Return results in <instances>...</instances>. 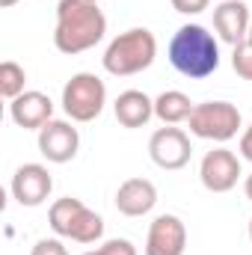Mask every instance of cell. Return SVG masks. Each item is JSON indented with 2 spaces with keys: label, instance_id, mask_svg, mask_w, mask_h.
Returning <instances> with one entry per match:
<instances>
[{
  "label": "cell",
  "instance_id": "obj_6",
  "mask_svg": "<svg viewBox=\"0 0 252 255\" xmlns=\"http://www.w3.org/2000/svg\"><path fill=\"white\" fill-rule=\"evenodd\" d=\"M244 125L241 110L229 101H202L193 107L187 119V128L193 136L199 139H211V142H229L238 136V130Z\"/></svg>",
  "mask_w": 252,
  "mask_h": 255
},
{
  "label": "cell",
  "instance_id": "obj_28",
  "mask_svg": "<svg viewBox=\"0 0 252 255\" xmlns=\"http://www.w3.org/2000/svg\"><path fill=\"white\" fill-rule=\"evenodd\" d=\"M95 3H98V0H95Z\"/></svg>",
  "mask_w": 252,
  "mask_h": 255
},
{
  "label": "cell",
  "instance_id": "obj_3",
  "mask_svg": "<svg viewBox=\"0 0 252 255\" xmlns=\"http://www.w3.org/2000/svg\"><path fill=\"white\" fill-rule=\"evenodd\" d=\"M154 57H157L154 33L145 30V27H130L107 45L101 63H104V71L113 74V77H130V74L145 71L154 63Z\"/></svg>",
  "mask_w": 252,
  "mask_h": 255
},
{
  "label": "cell",
  "instance_id": "obj_19",
  "mask_svg": "<svg viewBox=\"0 0 252 255\" xmlns=\"http://www.w3.org/2000/svg\"><path fill=\"white\" fill-rule=\"evenodd\" d=\"M98 255H136V247L127 238H110L98 247Z\"/></svg>",
  "mask_w": 252,
  "mask_h": 255
},
{
  "label": "cell",
  "instance_id": "obj_8",
  "mask_svg": "<svg viewBox=\"0 0 252 255\" xmlns=\"http://www.w3.org/2000/svg\"><path fill=\"white\" fill-rule=\"evenodd\" d=\"M199 178L205 184V190L211 193H229L238 187L241 181V157L232 148H214L202 157L199 163Z\"/></svg>",
  "mask_w": 252,
  "mask_h": 255
},
{
  "label": "cell",
  "instance_id": "obj_21",
  "mask_svg": "<svg viewBox=\"0 0 252 255\" xmlns=\"http://www.w3.org/2000/svg\"><path fill=\"white\" fill-rule=\"evenodd\" d=\"M169 3H172V9L181 12V15H199V12L208 9L211 0H169Z\"/></svg>",
  "mask_w": 252,
  "mask_h": 255
},
{
  "label": "cell",
  "instance_id": "obj_4",
  "mask_svg": "<svg viewBox=\"0 0 252 255\" xmlns=\"http://www.w3.org/2000/svg\"><path fill=\"white\" fill-rule=\"evenodd\" d=\"M48 223L57 238H68L74 244H95L104 238V220L92 208H86L80 199L65 196L57 199L48 211Z\"/></svg>",
  "mask_w": 252,
  "mask_h": 255
},
{
  "label": "cell",
  "instance_id": "obj_2",
  "mask_svg": "<svg viewBox=\"0 0 252 255\" xmlns=\"http://www.w3.org/2000/svg\"><path fill=\"white\" fill-rule=\"evenodd\" d=\"M169 63L187 80H205L220 68V42L202 24H184L169 39Z\"/></svg>",
  "mask_w": 252,
  "mask_h": 255
},
{
  "label": "cell",
  "instance_id": "obj_24",
  "mask_svg": "<svg viewBox=\"0 0 252 255\" xmlns=\"http://www.w3.org/2000/svg\"><path fill=\"white\" fill-rule=\"evenodd\" d=\"M15 3H18V0H0V6H3V9H9V6H15Z\"/></svg>",
  "mask_w": 252,
  "mask_h": 255
},
{
  "label": "cell",
  "instance_id": "obj_9",
  "mask_svg": "<svg viewBox=\"0 0 252 255\" xmlns=\"http://www.w3.org/2000/svg\"><path fill=\"white\" fill-rule=\"evenodd\" d=\"M9 190H12V199L21 208H39V205L48 202V196L54 190V178H51L48 166H42V163H24V166L15 169Z\"/></svg>",
  "mask_w": 252,
  "mask_h": 255
},
{
  "label": "cell",
  "instance_id": "obj_14",
  "mask_svg": "<svg viewBox=\"0 0 252 255\" xmlns=\"http://www.w3.org/2000/svg\"><path fill=\"white\" fill-rule=\"evenodd\" d=\"M116 211L125 217H145L157 205V187L148 178H127L116 190Z\"/></svg>",
  "mask_w": 252,
  "mask_h": 255
},
{
  "label": "cell",
  "instance_id": "obj_7",
  "mask_svg": "<svg viewBox=\"0 0 252 255\" xmlns=\"http://www.w3.org/2000/svg\"><path fill=\"white\" fill-rule=\"evenodd\" d=\"M190 154H193V145H190V136L175 125H163L157 128L148 139V157L154 160V166L166 169V172H175V169H184L190 163Z\"/></svg>",
  "mask_w": 252,
  "mask_h": 255
},
{
  "label": "cell",
  "instance_id": "obj_12",
  "mask_svg": "<svg viewBox=\"0 0 252 255\" xmlns=\"http://www.w3.org/2000/svg\"><path fill=\"white\" fill-rule=\"evenodd\" d=\"M9 119L24 130H42L54 119V101L39 89H27L24 95L9 101Z\"/></svg>",
  "mask_w": 252,
  "mask_h": 255
},
{
  "label": "cell",
  "instance_id": "obj_23",
  "mask_svg": "<svg viewBox=\"0 0 252 255\" xmlns=\"http://www.w3.org/2000/svg\"><path fill=\"white\" fill-rule=\"evenodd\" d=\"M244 193H247V199L252 202V175H247V181H244Z\"/></svg>",
  "mask_w": 252,
  "mask_h": 255
},
{
  "label": "cell",
  "instance_id": "obj_18",
  "mask_svg": "<svg viewBox=\"0 0 252 255\" xmlns=\"http://www.w3.org/2000/svg\"><path fill=\"white\" fill-rule=\"evenodd\" d=\"M232 68L238 71V77L252 80V45L250 42L235 45V51H232Z\"/></svg>",
  "mask_w": 252,
  "mask_h": 255
},
{
  "label": "cell",
  "instance_id": "obj_16",
  "mask_svg": "<svg viewBox=\"0 0 252 255\" xmlns=\"http://www.w3.org/2000/svg\"><path fill=\"white\" fill-rule=\"evenodd\" d=\"M193 107L196 104L190 101L181 89H166V92H160L154 98V116L163 125H181V122H187Z\"/></svg>",
  "mask_w": 252,
  "mask_h": 255
},
{
  "label": "cell",
  "instance_id": "obj_10",
  "mask_svg": "<svg viewBox=\"0 0 252 255\" xmlns=\"http://www.w3.org/2000/svg\"><path fill=\"white\" fill-rule=\"evenodd\" d=\"M80 148V133L77 128L65 119H51L39 130V151L48 163H68L77 157Z\"/></svg>",
  "mask_w": 252,
  "mask_h": 255
},
{
  "label": "cell",
  "instance_id": "obj_26",
  "mask_svg": "<svg viewBox=\"0 0 252 255\" xmlns=\"http://www.w3.org/2000/svg\"><path fill=\"white\" fill-rule=\"evenodd\" d=\"M250 241H252V220H250Z\"/></svg>",
  "mask_w": 252,
  "mask_h": 255
},
{
  "label": "cell",
  "instance_id": "obj_11",
  "mask_svg": "<svg viewBox=\"0 0 252 255\" xmlns=\"http://www.w3.org/2000/svg\"><path fill=\"white\" fill-rule=\"evenodd\" d=\"M187 250V226L175 214H160L148 226L145 255H184Z\"/></svg>",
  "mask_w": 252,
  "mask_h": 255
},
{
  "label": "cell",
  "instance_id": "obj_25",
  "mask_svg": "<svg viewBox=\"0 0 252 255\" xmlns=\"http://www.w3.org/2000/svg\"><path fill=\"white\" fill-rule=\"evenodd\" d=\"M247 42H250V45H252V24H250V36H247Z\"/></svg>",
  "mask_w": 252,
  "mask_h": 255
},
{
  "label": "cell",
  "instance_id": "obj_15",
  "mask_svg": "<svg viewBox=\"0 0 252 255\" xmlns=\"http://www.w3.org/2000/svg\"><path fill=\"white\" fill-rule=\"evenodd\" d=\"M113 113H116V122L122 128L136 130V128H145L151 122V116H154V101H151L145 92H139V89H125V92L116 98Z\"/></svg>",
  "mask_w": 252,
  "mask_h": 255
},
{
  "label": "cell",
  "instance_id": "obj_13",
  "mask_svg": "<svg viewBox=\"0 0 252 255\" xmlns=\"http://www.w3.org/2000/svg\"><path fill=\"white\" fill-rule=\"evenodd\" d=\"M250 6L244 0H223L217 9H214V30H217V39L226 42V45H241L247 42L250 36Z\"/></svg>",
  "mask_w": 252,
  "mask_h": 255
},
{
  "label": "cell",
  "instance_id": "obj_27",
  "mask_svg": "<svg viewBox=\"0 0 252 255\" xmlns=\"http://www.w3.org/2000/svg\"><path fill=\"white\" fill-rule=\"evenodd\" d=\"M83 255H98V250H95V253H83Z\"/></svg>",
  "mask_w": 252,
  "mask_h": 255
},
{
  "label": "cell",
  "instance_id": "obj_1",
  "mask_svg": "<svg viewBox=\"0 0 252 255\" xmlns=\"http://www.w3.org/2000/svg\"><path fill=\"white\" fill-rule=\"evenodd\" d=\"M107 33V18L95 0H60L57 6V27L54 45L60 54H83L95 48Z\"/></svg>",
  "mask_w": 252,
  "mask_h": 255
},
{
  "label": "cell",
  "instance_id": "obj_17",
  "mask_svg": "<svg viewBox=\"0 0 252 255\" xmlns=\"http://www.w3.org/2000/svg\"><path fill=\"white\" fill-rule=\"evenodd\" d=\"M24 83H27V71L15 63V60L0 63V95H3L6 101H15L18 95H24V92H27Z\"/></svg>",
  "mask_w": 252,
  "mask_h": 255
},
{
  "label": "cell",
  "instance_id": "obj_22",
  "mask_svg": "<svg viewBox=\"0 0 252 255\" xmlns=\"http://www.w3.org/2000/svg\"><path fill=\"white\" fill-rule=\"evenodd\" d=\"M238 151H241L244 160H250L252 163V122H250V128L241 133V145H238Z\"/></svg>",
  "mask_w": 252,
  "mask_h": 255
},
{
  "label": "cell",
  "instance_id": "obj_5",
  "mask_svg": "<svg viewBox=\"0 0 252 255\" xmlns=\"http://www.w3.org/2000/svg\"><path fill=\"white\" fill-rule=\"evenodd\" d=\"M107 104V86L92 71H77L63 86V110L71 122H95L104 113Z\"/></svg>",
  "mask_w": 252,
  "mask_h": 255
},
{
  "label": "cell",
  "instance_id": "obj_20",
  "mask_svg": "<svg viewBox=\"0 0 252 255\" xmlns=\"http://www.w3.org/2000/svg\"><path fill=\"white\" fill-rule=\"evenodd\" d=\"M30 255H68V250H65L63 238H42V241H36Z\"/></svg>",
  "mask_w": 252,
  "mask_h": 255
}]
</instances>
